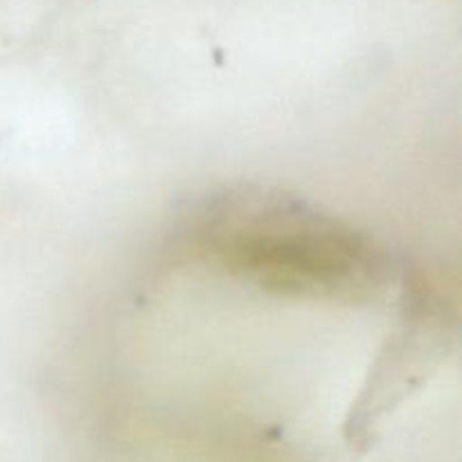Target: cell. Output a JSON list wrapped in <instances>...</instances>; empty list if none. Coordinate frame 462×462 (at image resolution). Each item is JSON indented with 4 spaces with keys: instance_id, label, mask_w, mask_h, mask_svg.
Returning a JSON list of instances; mask_svg holds the SVG:
<instances>
[{
    "instance_id": "cell-1",
    "label": "cell",
    "mask_w": 462,
    "mask_h": 462,
    "mask_svg": "<svg viewBox=\"0 0 462 462\" xmlns=\"http://www.w3.org/2000/svg\"><path fill=\"white\" fill-rule=\"evenodd\" d=\"M180 244L194 260L278 296L368 300L391 278V262L373 239L266 189L201 201L185 217Z\"/></svg>"
}]
</instances>
